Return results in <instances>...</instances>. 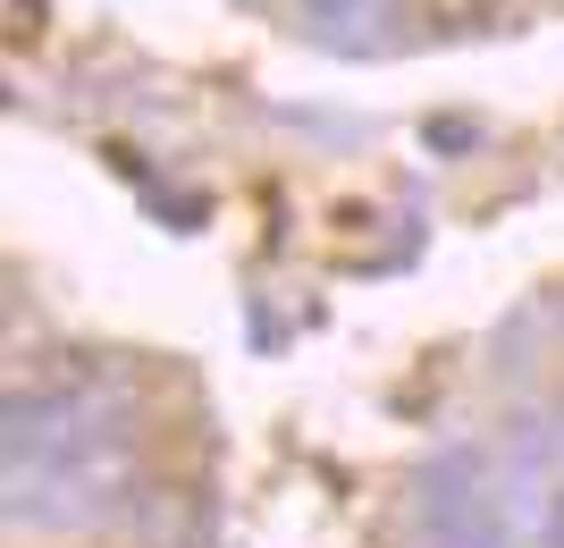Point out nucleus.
Segmentation results:
<instances>
[{
  "label": "nucleus",
  "instance_id": "obj_2",
  "mask_svg": "<svg viewBox=\"0 0 564 548\" xmlns=\"http://www.w3.org/2000/svg\"><path fill=\"white\" fill-rule=\"evenodd\" d=\"M118 413H127V388L118 380H25L9 397V455H59V448H85V439H118Z\"/></svg>",
  "mask_w": 564,
  "mask_h": 548
},
{
  "label": "nucleus",
  "instance_id": "obj_4",
  "mask_svg": "<svg viewBox=\"0 0 564 548\" xmlns=\"http://www.w3.org/2000/svg\"><path fill=\"white\" fill-rule=\"evenodd\" d=\"M497 524L514 548H564V473L497 464Z\"/></svg>",
  "mask_w": 564,
  "mask_h": 548
},
{
  "label": "nucleus",
  "instance_id": "obj_3",
  "mask_svg": "<svg viewBox=\"0 0 564 548\" xmlns=\"http://www.w3.org/2000/svg\"><path fill=\"white\" fill-rule=\"evenodd\" d=\"M404 548H514L497 524V473L480 455H447L422 473V506H413Z\"/></svg>",
  "mask_w": 564,
  "mask_h": 548
},
{
  "label": "nucleus",
  "instance_id": "obj_1",
  "mask_svg": "<svg viewBox=\"0 0 564 548\" xmlns=\"http://www.w3.org/2000/svg\"><path fill=\"white\" fill-rule=\"evenodd\" d=\"M143 498V455L127 439H85L59 455H9L0 473V524L18 540H68L101 531Z\"/></svg>",
  "mask_w": 564,
  "mask_h": 548
},
{
  "label": "nucleus",
  "instance_id": "obj_5",
  "mask_svg": "<svg viewBox=\"0 0 564 548\" xmlns=\"http://www.w3.org/2000/svg\"><path fill=\"white\" fill-rule=\"evenodd\" d=\"M388 0H312V18L329 25V34H371V18Z\"/></svg>",
  "mask_w": 564,
  "mask_h": 548
}]
</instances>
